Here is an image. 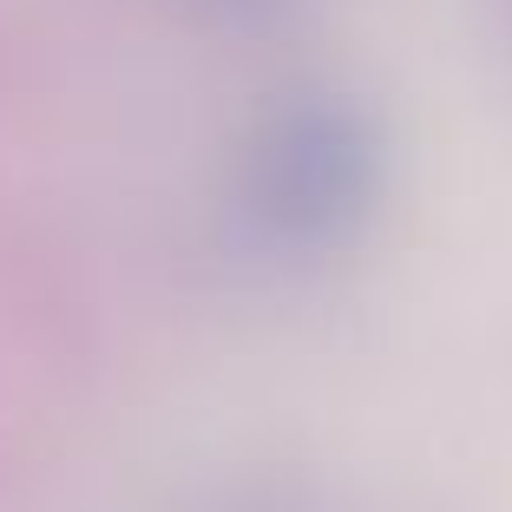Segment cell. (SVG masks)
<instances>
[{
    "label": "cell",
    "instance_id": "obj_1",
    "mask_svg": "<svg viewBox=\"0 0 512 512\" xmlns=\"http://www.w3.org/2000/svg\"><path fill=\"white\" fill-rule=\"evenodd\" d=\"M375 184V145L348 112H302L270 145V211L302 237L348 224Z\"/></svg>",
    "mask_w": 512,
    "mask_h": 512
}]
</instances>
